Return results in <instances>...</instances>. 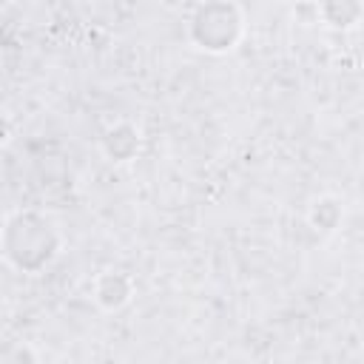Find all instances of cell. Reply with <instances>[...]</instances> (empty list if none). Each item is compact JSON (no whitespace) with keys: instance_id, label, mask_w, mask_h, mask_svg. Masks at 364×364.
<instances>
[{"instance_id":"7","label":"cell","mask_w":364,"mask_h":364,"mask_svg":"<svg viewBox=\"0 0 364 364\" xmlns=\"http://www.w3.org/2000/svg\"><path fill=\"white\" fill-rule=\"evenodd\" d=\"M14 139V122L0 111V148H6Z\"/></svg>"},{"instance_id":"2","label":"cell","mask_w":364,"mask_h":364,"mask_svg":"<svg viewBox=\"0 0 364 364\" xmlns=\"http://www.w3.org/2000/svg\"><path fill=\"white\" fill-rule=\"evenodd\" d=\"M245 37V11L236 3H202L188 20V40L205 54H228Z\"/></svg>"},{"instance_id":"4","label":"cell","mask_w":364,"mask_h":364,"mask_svg":"<svg viewBox=\"0 0 364 364\" xmlns=\"http://www.w3.org/2000/svg\"><path fill=\"white\" fill-rule=\"evenodd\" d=\"M100 148H102V156H105L108 162L122 165V162H131V159L139 154V148H142V134H139V128H136L134 122H125V119H122V122H117V125H111V128L105 131Z\"/></svg>"},{"instance_id":"3","label":"cell","mask_w":364,"mask_h":364,"mask_svg":"<svg viewBox=\"0 0 364 364\" xmlns=\"http://www.w3.org/2000/svg\"><path fill=\"white\" fill-rule=\"evenodd\" d=\"M91 296H94L100 310L117 313V310H122L134 299V279L125 270H119V267H105V270H100L94 276Z\"/></svg>"},{"instance_id":"5","label":"cell","mask_w":364,"mask_h":364,"mask_svg":"<svg viewBox=\"0 0 364 364\" xmlns=\"http://www.w3.org/2000/svg\"><path fill=\"white\" fill-rule=\"evenodd\" d=\"M344 219V205L336 193H321L307 205V222L318 233H333Z\"/></svg>"},{"instance_id":"1","label":"cell","mask_w":364,"mask_h":364,"mask_svg":"<svg viewBox=\"0 0 364 364\" xmlns=\"http://www.w3.org/2000/svg\"><path fill=\"white\" fill-rule=\"evenodd\" d=\"M63 247L57 225L40 210H14L0 225V256L3 262L26 276L43 273Z\"/></svg>"},{"instance_id":"6","label":"cell","mask_w":364,"mask_h":364,"mask_svg":"<svg viewBox=\"0 0 364 364\" xmlns=\"http://www.w3.org/2000/svg\"><path fill=\"white\" fill-rule=\"evenodd\" d=\"M361 3L341 0V3H324L316 9V14L330 26V28H353L361 20Z\"/></svg>"}]
</instances>
